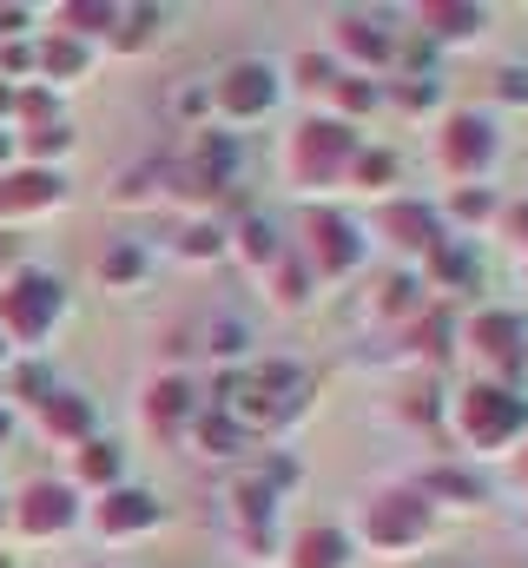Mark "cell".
Instances as JSON below:
<instances>
[{"label":"cell","mask_w":528,"mask_h":568,"mask_svg":"<svg viewBox=\"0 0 528 568\" xmlns=\"http://www.w3.org/2000/svg\"><path fill=\"white\" fill-rule=\"evenodd\" d=\"M449 436L463 443V456H509L528 443V390L502 377H476L469 390L449 397Z\"/></svg>","instance_id":"cell-1"},{"label":"cell","mask_w":528,"mask_h":568,"mask_svg":"<svg viewBox=\"0 0 528 568\" xmlns=\"http://www.w3.org/2000/svg\"><path fill=\"white\" fill-rule=\"evenodd\" d=\"M496 165H502V133H496L489 113H469V106L443 113V126H436V172L449 179V192L489 185Z\"/></svg>","instance_id":"cell-2"},{"label":"cell","mask_w":528,"mask_h":568,"mask_svg":"<svg viewBox=\"0 0 528 568\" xmlns=\"http://www.w3.org/2000/svg\"><path fill=\"white\" fill-rule=\"evenodd\" d=\"M429 529H436V503L423 489H384V496H370L357 509L351 542H364L370 556H409V549L429 542Z\"/></svg>","instance_id":"cell-3"},{"label":"cell","mask_w":528,"mask_h":568,"mask_svg":"<svg viewBox=\"0 0 528 568\" xmlns=\"http://www.w3.org/2000/svg\"><path fill=\"white\" fill-rule=\"evenodd\" d=\"M357 152H364L357 126H344V120H304V126L291 133L284 165H291L297 185H337V179H351Z\"/></svg>","instance_id":"cell-4"},{"label":"cell","mask_w":528,"mask_h":568,"mask_svg":"<svg viewBox=\"0 0 528 568\" xmlns=\"http://www.w3.org/2000/svg\"><path fill=\"white\" fill-rule=\"evenodd\" d=\"M364 252H370V239L344 219V212H311L304 219V245H297V265L311 272V284H337L351 278L357 265H364Z\"/></svg>","instance_id":"cell-5"},{"label":"cell","mask_w":528,"mask_h":568,"mask_svg":"<svg viewBox=\"0 0 528 568\" xmlns=\"http://www.w3.org/2000/svg\"><path fill=\"white\" fill-rule=\"evenodd\" d=\"M463 344H469V357H476V364H489V377L516 384L522 351H528V331H522V317H516V311H483V317H469Z\"/></svg>","instance_id":"cell-6"},{"label":"cell","mask_w":528,"mask_h":568,"mask_svg":"<svg viewBox=\"0 0 528 568\" xmlns=\"http://www.w3.org/2000/svg\"><path fill=\"white\" fill-rule=\"evenodd\" d=\"M277 93H284V80H277V67H264V60H238V67H225L219 73V87H212V106L225 113V120H264L271 106H277Z\"/></svg>","instance_id":"cell-7"},{"label":"cell","mask_w":528,"mask_h":568,"mask_svg":"<svg viewBox=\"0 0 528 568\" xmlns=\"http://www.w3.org/2000/svg\"><path fill=\"white\" fill-rule=\"evenodd\" d=\"M337 53L351 60L344 73H390L396 53H403V40H396V27L384 13H337Z\"/></svg>","instance_id":"cell-8"},{"label":"cell","mask_w":528,"mask_h":568,"mask_svg":"<svg viewBox=\"0 0 528 568\" xmlns=\"http://www.w3.org/2000/svg\"><path fill=\"white\" fill-rule=\"evenodd\" d=\"M377 232L390 239L403 258H429V252L449 239V225H443V219H436L423 199H390V205L377 212Z\"/></svg>","instance_id":"cell-9"},{"label":"cell","mask_w":528,"mask_h":568,"mask_svg":"<svg viewBox=\"0 0 528 568\" xmlns=\"http://www.w3.org/2000/svg\"><path fill=\"white\" fill-rule=\"evenodd\" d=\"M0 317H7V331L40 337V331L60 317V284H53V278H20L7 297H0Z\"/></svg>","instance_id":"cell-10"},{"label":"cell","mask_w":528,"mask_h":568,"mask_svg":"<svg viewBox=\"0 0 528 568\" xmlns=\"http://www.w3.org/2000/svg\"><path fill=\"white\" fill-rule=\"evenodd\" d=\"M416 20H423V40H443V47H463V40H483L489 33V7H463V0L456 7L449 0H429Z\"/></svg>","instance_id":"cell-11"},{"label":"cell","mask_w":528,"mask_h":568,"mask_svg":"<svg viewBox=\"0 0 528 568\" xmlns=\"http://www.w3.org/2000/svg\"><path fill=\"white\" fill-rule=\"evenodd\" d=\"M351 562H357L351 529H304L291 542V568H351Z\"/></svg>","instance_id":"cell-12"},{"label":"cell","mask_w":528,"mask_h":568,"mask_svg":"<svg viewBox=\"0 0 528 568\" xmlns=\"http://www.w3.org/2000/svg\"><path fill=\"white\" fill-rule=\"evenodd\" d=\"M73 516H80L73 509V489H53V483L27 489V503H20V529H33V536H60Z\"/></svg>","instance_id":"cell-13"},{"label":"cell","mask_w":528,"mask_h":568,"mask_svg":"<svg viewBox=\"0 0 528 568\" xmlns=\"http://www.w3.org/2000/svg\"><path fill=\"white\" fill-rule=\"evenodd\" d=\"M93 523H100L106 536H132V529H152V523H159V503H152L145 489H113Z\"/></svg>","instance_id":"cell-14"},{"label":"cell","mask_w":528,"mask_h":568,"mask_svg":"<svg viewBox=\"0 0 528 568\" xmlns=\"http://www.w3.org/2000/svg\"><path fill=\"white\" fill-rule=\"evenodd\" d=\"M331 106H337V120H344V126H357L364 113H377V106H384V87H377L370 73H337Z\"/></svg>","instance_id":"cell-15"},{"label":"cell","mask_w":528,"mask_h":568,"mask_svg":"<svg viewBox=\"0 0 528 568\" xmlns=\"http://www.w3.org/2000/svg\"><path fill=\"white\" fill-rule=\"evenodd\" d=\"M238 252H245V265H252V272H271L277 258H291V245L277 239V225H271V219H245V225H238Z\"/></svg>","instance_id":"cell-16"},{"label":"cell","mask_w":528,"mask_h":568,"mask_svg":"<svg viewBox=\"0 0 528 568\" xmlns=\"http://www.w3.org/2000/svg\"><path fill=\"white\" fill-rule=\"evenodd\" d=\"M53 199H60V179H47V172L0 179V205H7V212H20V205H53Z\"/></svg>","instance_id":"cell-17"},{"label":"cell","mask_w":528,"mask_h":568,"mask_svg":"<svg viewBox=\"0 0 528 568\" xmlns=\"http://www.w3.org/2000/svg\"><path fill=\"white\" fill-rule=\"evenodd\" d=\"M192 410H199V404H192V384H179V377H165V384L152 390V404H145V417L165 424V429H179Z\"/></svg>","instance_id":"cell-18"},{"label":"cell","mask_w":528,"mask_h":568,"mask_svg":"<svg viewBox=\"0 0 528 568\" xmlns=\"http://www.w3.org/2000/svg\"><path fill=\"white\" fill-rule=\"evenodd\" d=\"M449 219H463V225H489V219H502V199H496L489 185H463V192H449Z\"/></svg>","instance_id":"cell-19"},{"label":"cell","mask_w":528,"mask_h":568,"mask_svg":"<svg viewBox=\"0 0 528 568\" xmlns=\"http://www.w3.org/2000/svg\"><path fill=\"white\" fill-rule=\"evenodd\" d=\"M40 404H47V424L67 429V436H87V424H93V410L80 397H40Z\"/></svg>","instance_id":"cell-20"},{"label":"cell","mask_w":528,"mask_h":568,"mask_svg":"<svg viewBox=\"0 0 528 568\" xmlns=\"http://www.w3.org/2000/svg\"><path fill=\"white\" fill-rule=\"evenodd\" d=\"M351 179H364V192H384V185L396 179V159L364 145V152H357V165H351Z\"/></svg>","instance_id":"cell-21"},{"label":"cell","mask_w":528,"mask_h":568,"mask_svg":"<svg viewBox=\"0 0 528 568\" xmlns=\"http://www.w3.org/2000/svg\"><path fill=\"white\" fill-rule=\"evenodd\" d=\"M80 476H87V483H113V476H120V449H113V443H87V449H80Z\"/></svg>","instance_id":"cell-22"},{"label":"cell","mask_w":528,"mask_h":568,"mask_svg":"<svg viewBox=\"0 0 528 568\" xmlns=\"http://www.w3.org/2000/svg\"><path fill=\"white\" fill-rule=\"evenodd\" d=\"M100 272H106L113 284H126V278H139V272H145V258H139L132 245H113V252L100 258Z\"/></svg>","instance_id":"cell-23"},{"label":"cell","mask_w":528,"mask_h":568,"mask_svg":"<svg viewBox=\"0 0 528 568\" xmlns=\"http://www.w3.org/2000/svg\"><path fill=\"white\" fill-rule=\"evenodd\" d=\"M225 252V232L219 225H192L185 232V258H219Z\"/></svg>","instance_id":"cell-24"},{"label":"cell","mask_w":528,"mask_h":568,"mask_svg":"<svg viewBox=\"0 0 528 568\" xmlns=\"http://www.w3.org/2000/svg\"><path fill=\"white\" fill-rule=\"evenodd\" d=\"M212 351H219V357H238V351H245V331H238V324H212Z\"/></svg>","instance_id":"cell-25"},{"label":"cell","mask_w":528,"mask_h":568,"mask_svg":"<svg viewBox=\"0 0 528 568\" xmlns=\"http://www.w3.org/2000/svg\"><path fill=\"white\" fill-rule=\"evenodd\" d=\"M496 93H502V100H528V73L522 67H502V73H496Z\"/></svg>","instance_id":"cell-26"},{"label":"cell","mask_w":528,"mask_h":568,"mask_svg":"<svg viewBox=\"0 0 528 568\" xmlns=\"http://www.w3.org/2000/svg\"><path fill=\"white\" fill-rule=\"evenodd\" d=\"M0 152H7V145H0Z\"/></svg>","instance_id":"cell-27"}]
</instances>
